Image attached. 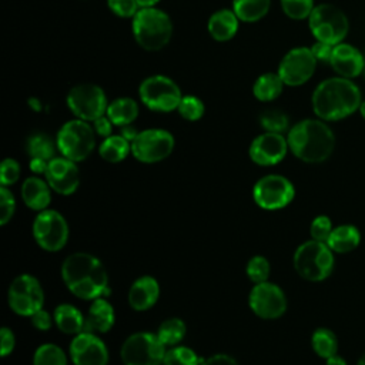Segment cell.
Segmentation results:
<instances>
[{"label": "cell", "mask_w": 365, "mask_h": 365, "mask_svg": "<svg viewBox=\"0 0 365 365\" xmlns=\"http://www.w3.org/2000/svg\"><path fill=\"white\" fill-rule=\"evenodd\" d=\"M311 103L318 118L338 121L359 111L362 93L354 80L336 76L321 81L315 87Z\"/></svg>", "instance_id": "cell-1"}, {"label": "cell", "mask_w": 365, "mask_h": 365, "mask_svg": "<svg viewBox=\"0 0 365 365\" xmlns=\"http://www.w3.org/2000/svg\"><path fill=\"white\" fill-rule=\"evenodd\" d=\"M66 287L81 299H97L108 294V277L103 264L91 254L76 252L61 265Z\"/></svg>", "instance_id": "cell-2"}, {"label": "cell", "mask_w": 365, "mask_h": 365, "mask_svg": "<svg viewBox=\"0 0 365 365\" xmlns=\"http://www.w3.org/2000/svg\"><path fill=\"white\" fill-rule=\"evenodd\" d=\"M287 141L295 157L311 164L328 160L335 148V135L321 118H307L297 123L288 131Z\"/></svg>", "instance_id": "cell-3"}, {"label": "cell", "mask_w": 365, "mask_h": 365, "mask_svg": "<svg viewBox=\"0 0 365 365\" xmlns=\"http://www.w3.org/2000/svg\"><path fill=\"white\" fill-rule=\"evenodd\" d=\"M135 41L148 51L165 47L173 34V23L167 13L155 7H143L133 17Z\"/></svg>", "instance_id": "cell-4"}, {"label": "cell", "mask_w": 365, "mask_h": 365, "mask_svg": "<svg viewBox=\"0 0 365 365\" xmlns=\"http://www.w3.org/2000/svg\"><path fill=\"white\" fill-rule=\"evenodd\" d=\"M308 27L317 41L336 46L345 40L349 31V20L335 4L322 3L315 6L309 14Z\"/></svg>", "instance_id": "cell-5"}, {"label": "cell", "mask_w": 365, "mask_h": 365, "mask_svg": "<svg viewBox=\"0 0 365 365\" xmlns=\"http://www.w3.org/2000/svg\"><path fill=\"white\" fill-rule=\"evenodd\" d=\"M294 267L297 272L308 281L325 279L334 268L332 250L327 242L307 241L301 244L294 254Z\"/></svg>", "instance_id": "cell-6"}, {"label": "cell", "mask_w": 365, "mask_h": 365, "mask_svg": "<svg viewBox=\"0 0 365 365\" xmlns=\"http://www.w3.org/2000/svg\"><path fill=\"white\" fill-rule=\"evenodd\" d=\"M96 144L94 131L84 120H70L60 128L57 134V147L60 153L73 161L86 160Z\"/></svg>", "instance_id": "cell-7"}, {"label": "cell", "mask_w": 365, "mask_h": 365, "mask_svg": "<svg viewBox=\"0 0 365 365\" xmlns=\"http://www.w3.org/2000/svg\"><path fill=\"white\" fill-rule=\"evenodd\" d=\"M165 345L158 335L137 332L130 335L121 346V359L125 365H160L164 361Z\"/></svg>", "instance_id": "cell-8"}, {"label": "cell", "mask_w": 365, "mask_h": 365, "mask_svg": "<svg viewBox=\"0 0 365 365\" xmlns=\"http://www.w3.org/2000/svg\"><path fill=\"white\" fill-rule=\"evenodd\" d=\"M140 98L150 110L154 111H171L178 108L181 103L180 87L165 76L147 77L138 88Z\"/></svg>", "instance_id": "cell-9"}, {"label": "cell", "mask_w": 365, "mask_h": 365, "mask_svg": "<svg viewBox=\"0 0 365 365\" xmlns=\"http://www.w3.org/2000/svg\"><path fill=\"white\" fill-rule=\"evenodd\" d=\"M67 106L71 113L84 121H94L107 111L104 90L97 84L83 83L73 87L67 96Z\"/></svg>", "instance_id": "cell-10"}, {"label": "cell", "mask_w": 365, "mask_h": 365, "mask_svg": "<svg viewBox=\"0 0 365 365\" xmlns=\"http://www.w3.org/2000/svg\"><path fill=\"white\" fill-rule=\"evenodd\" d=\"M43 302L44 292L37 278L23 274L13 279L9 288V305L17 315L31 317L41 309Z\"/></svg>", "instance_id": "cell-11"}, {"label": "cell", "mask_w": 365, "mask_h": 365, "mask_svg": "<svg viewBox=\"0 0 365 365\" xmlns=\"http://www.w3.org/2000/svg\"><path fill=\"white\" fill-rule=\"evenodd\" d=\"M33 235L43 250L58 251L68 240V225L60 212L44 210L33 222Z\"/></svg>", "instance_id": "cell-12"}, {"label": "cell", "mask_w": 365, "mask_h": 365, "mask_svg": "<svg viewBox=\"0 0 365 365\" xmlns=\"http://www.w3.org/2000/svg\"><path fill=\"white\" fill-rule=\"evenodd\" d=\"M174 148V137L161 128L140 131L131 143L133 155L141 163H157L167 158Z\"/></svg>", "instance_id": "cell-13"}, {"label": "cell", "mask_w": 365, "mask_h": 365, "mask_svg": "<svg viewBox=\"0 0 365 365\" xmlns=\"http://www.w3.org/2000/svg\"><path fill=\"white\" fill-rule=\"evenodd\" d=\"M317 63L311 48L295 47L282 57L278 66V74L285 86H302L314 76Z\"/></svg>", "instance_id": "cell-14"}, {"label": "cell", "mask_w": 365, "mask_h": 365, "mask_svg": "<svg viewBox=\"0 0 365 365\" xmlns=\"http://www.w3.org/2000/svg\"><path fill=\"white\" fill-rule=\"evenodd\" d=\"M254 200L264 210H278L294 198V185L282 175L271 174L258 180L254 185Z\"/></svg>", "instance_id": "cell-15"}, {"label": "cell", "mask_w": 365, "mask_h": 365, "mask_svg": "<svg viewBox=\"0 0 365 365\" xmlns=\"http://www.w3.org/2000/svg\"><path fill=\"white\" fill-rule=\"evenodd\" d=\"M250 307L261 318L274 319L287 309V299L282 289L271 282H259L251 289Z\"/></svg>", "instance_id": "cell-16"}, {"label": "cell", "mask_w": 365, "mask_h": 365, "mask_svg": "<svg viewBox=\"0 0 365 365\" xmlns=\"http://www.w3.org/2000/svg\"><path fill=\"white\" fill-rule=\"evenodd\" d=\"M74 365H107L108 352L104 342L93 332H80L70 344Z\"/></svg>", "instance_id": "cell-17"}, {"label": "cell", "mask_w": 365, "mask_h": 365, "mask_svg": "<svg viewBox=\"0 0 365 365\" xmlns=\"http://www.w3.org/2000/svg\"><path fill=\"white\" fill-rule=\"evenodd\" d=\"M288 148V141L282 134L267 131L251 143L250 157L259 165H274L285 157Z\"/></svg>", "instance_id": "cell-18"}, {"label": "cell", "mask_w": 365, "mask_h": 365, "mask_svg": "<svg viewBox=\"0 0 365 365\" xmlns=\"http://www.w3.org/2000/svg\"><path fill=\"white\" fill-rule=\"evenodd\" d=\"M74 163L76 161L66 157H57L48 161V167L46 171L47 184L58 194L68 195L77 190L80 182V174Z\"/></svg>", "instance_id": "cell-19"}, {"label": "cell", "mask_w": 365, "mask_h": 365, "mask_svg": "<svg viewBox=\"0 0 365 365\" xmlns=\"http://www.w3.org/2000/svg\"><path fill=\"white\" fill-rule=\"evenodd\" d=\"M329 66L339 77L354 80L364 74L365 54L358 47L342 41L334 46Z\"/></svg>", "instance_id": "cell-20"}, {"label": "cell", "mask_w": 365, "mask_h": 365, "mask_svg": "<svg viewBox=\"0 0 365 365\" xmlns=\"http://www.w3.org/2000/svg\"><path fill=\"white\" fill-rule=\"evenodd\" d=\"M160 295L158 282L153 277H140L135 279L128 291V302L135 311H145L151 308Z\"/></svg>", "instance_id": "cell-21"}, {"label": "cell", "mask_w": 365, "mask_h": 365, "mask_svg": "<svg viewBox=\"0 0 365 365\" xmlns=\"http://www.w3.org/2000/svg\"><path fill=\"white\" fill-rule=\"evenodd\" d=\"M114 319L113 307L104 298H97L88 308L84 332H107L114 325Z\"/></svg>", "instance_id": "cell-22"}, {"label": "cell", "mask_w": 365, "mask_h": 365, "mask_svg": "<svg viewBox=\"0 0 365 365\" xmlns=\"http://www.w3.org/2000/svg\"><path fill=\"white\" fill-rule=\"evenodd\" d=\"M50 185L38 177H29L21 185V197L26 205L36 211H43L50 204Z\"/></svg>", "instance_id": "cell-23"}, {"label": "cell", "mask_w": 365, "mask_h": 365, "mask_svg": "<svg viewBox=\"0 0 365 365\" xmlns=\"http://www.w3.org/2000/svg\"><path fill=\"white\" fill-rule=\"evenodd\" d=\"M238 17L234 11L222 9L215 11L208 20V31L217 41L232 38L238 30Z\"/></svg>", "instance_id": "cell-24"}, {"label": "cell", "mask_w": 365, "mask_h": 365, "mask_svg": "<svg viewBox=\"0 0 365 365\" xmlns=\"http://www.w3.org/2000/svg\"><path fill=\"white\" fill-rule=\"evenodd\" d=\"M361 234L354 225H339L334 228L327 240V245L335 252H349L359 245Z\"/></svg>", "instance_id": "cell-25"}, {"label": "cell", "mask_w": 365, "mask_h": 365, "mask_svg": "<svg viewBox=\"0 0 365 365\" xmlns=\"http://www.w3.org/2000/svg\"><path fill=\"white\" fill-rule=\"evenodd\" d=\"M106 113L114 125L124 127L131 124L137 118L138 106L130 97H120L108 104Z\"/></svg>", "instance_id": "cell-26"}, {"label": "cell", "mask_w": 365, "mask_h": 365, "mask_svg": "<svg viewBox=\"0 0 365 365\" xmlns=\"http://www.w3.org/2000/svg\"><path fill=\"white\" fill-rule=\"evenodd\" d=\"M54 321L58 329L64 334H80L84 331V321L81 312L68 304H61L54 309Z\"/></svg>", "instance_id": "cell-27"}, {"label": "cell", "mask_w": 365, "mask_h": 365, "mask_svg": "<svg viewBox=\"0 0 365 365\" xmlns=\"http://www.w3.org/2000/svg\"><path fill=\"white\" fill-rule=\"evenodd\" d=\"M269 6L271 0H232V11L245 23L261 20L268 13Z\"/></svg>", "instance_id": "cell-28"}, {"label": "cell", "mask_w": 365, "mask_h": 365, "mask_svg": "<svg viewBox=\"0 0 365 365\" xmlns=\"http://www.w3.org/2000/svg\"><path fill=\"white\" fill-rule=\"evenodd\" d=\"M282 87L284 81L278 73H265L254 83L252 93L259 101H272L282 93Z\"/></svg>", "instance_id": "cell-29"}, {"label": "cell", "mask_w": 365, "mask_h": 365, "mask_svg": "<svg viewBox=\"0 0 365 365\" xmlns=\"http://www.w3.org/2000/svg\"><path fill=\"white\" fill-rule=\"evenodd\" d=\"M131 150V143L120 135H110L100 145V155L108 163H120L123 161L128 151Z\"/></svg>", "instance_id": "cell-30"}, {"label": "cell", "mask_w": 365, "mask_h": 365, "mask_svg": "<svg viewBox=\"0 0 365 365\" xmlns=\"http://www.w3.org/2000/svg\"><path fill=\"white\" fill-rule=\"evenodd\" d=\"M26 150L31 158H41L46 161L54 158V143L46 134L38 133L30 135L26 143Z\"/></svg>", "instance_id": "cell-31"}, {"label": "cell", "mask_w": 365, "mask_h": 365, "mask_svg": "<svg viewBox=\"0 0 365 365\" xmlns=\"http://www.w3.org/2000/svg\"><path fill=\"white\" fill-rule=\"evenodd\" d=\"M312 348L321 358H329L336 354L338 341L332 331L327 328H318L312 334Z\"/></svg>", "instance_id": "cell-32"}, {"label": "cell", "mask_w": 365, "mask_h": 365, "mask_svg": "<svg viewBox=\"0 0 365 365\" xmlns=\"http://www.w3.org/2000/svg\"><path fill=\"white\" fill-rule=\"evenodd\" d=\"M33 365H67V358L60 346L43 344L34 352Z\"/></svg>", "instance_id": "cell-33"}, {"label": "cell", "mask_w": 365, "mask_h": 365, "mask_svg": "<svg viewBox=\"0 0 365 365\" xmlns=\"http://www.w3.org/2000/svg\"><path fill=\"white\" fill-rule=\"evenodd\" d=\"M157 335L164 345H175L185 335V324L180 318H168L161 322Z\"/></svg>", "instance_id": "cell-34"}, {"label": "cell", "mask_w": 365, "mask_h": 365, "mask_svg": "<svg viewBox=\"0 0 365 365\" xmlns=\"http://www.w3.org/2000/svg\"><path fill=\"white\" fill-rule=\"evenodd\" d=\"M198 355L187 346H174L170 351H165L164 365H201Z\"/></svg>", "instance_id": "cell-35"}, {"label": "cell", "mask_w": 365, "mask_h": 365, "mask_svg": "<svg viewBox=\"0 0 365 365\" xmlns=\"http://www.w3.org/2000/svg\"><path fill=\"white\" fill-rule=\"evenodd\" d=\"M282 11L292 20L308 19L315 4L314 0H281Z\"/></svg>", "instance_id": "cell-36"}, {"label": "cell", "mask_w": 365, "mask_h": 365, "mask_svg": "<svg viewBox=\"0 0 365 365\" xmlns=\"http://www.w3.org/2000/svg\"><path fill=\"white\" fill-rule=\"evenodd\" d=\"M261 125L268 131V133H282L288 128V117L285 113L279 110H267L261 114L259 117Z\"/></svg>", "instance_id": "cell-37"}, {"label": "cell", "mask_w": 365, "mask_h": 365, "mask_svg": "<svg viewBox=\"0 0 365 365\" xmlns=\"http://www.w3.org/2000/svg\"><path fill=\"white\" fill-rule=\"evenodd\" d=\"M178 113L181 117H184L188 121L200 120L204 114V104L202 101L195 96H185L181 98V103L178 106Z\"/></svg>", "instance_id": "cell-38"}, {"label": "cell", "mask_w": 365, "mask_h": 365, "mask_svg": "<svg viewBox=\"0 0 365 365\" xmlns=\"http://www.w3.org/2000/svg\"><path fill=\"white\" fill-rule=\"evenodd\" d=\"M247 275L248 278L255 282H265L269 275V262L262 255L252 257L247 264Z\"/></svg>", "instance_id": "cell-39"}, {"label": "cell", "mask_w": 365, "mask_h": 365, "mask_svg": "<svg viewBox=\"0 0 365 365\" xmlns=\"http://www.w3.org/2000/svg\"><path fill=\"white\" fill-rule=\"evenodd\" d=\"M16 208V201L11 191L3 185L0 188V224L4 225L13 217Z\"/></svg>", "instance_id": "cell-40"}, {"label": "cell", "mask_w": 365, "mask_h": 365, "mask_svg": "<svg viewBox=\"0 0 365 365\" xmlns=\"http://www.w3.org/2000/svg\"><path fill=\"white\" fill-rule=\"evenodd\" d=\"M332 222L328 217L325 215H319L317 217L312 224H311V237L315 241H321V242H327L331 231H332Z\"/></svg>", "instance_id": "cell-41"}, {"label": "cell", "mask_w": 365, "mask_h": 365, "mask_svg": "<svg viewBox=\"0 0 365 365\" xmlns=\"http://www.w3.org/2000/svg\"><path fill=\"white\" fill-rule=\"evenodd\" d=\"M107 4L118 17H134L140 7L137 0H107Z\"/></svg>", "instance_id": "cell-42"}, {"label": "cell", "mask_w": 365, "mask_h": 365, "mask_svg": "<svg viewBox=\"0 0 365 365\" xmlns=\"http://www.w3.org/2000/svg\"><path fill=\"white\" fill-rule=\"evenodd\" d=\"M20 175V165L13 158H6L1 163L0 167V181L1 185H10L14 184L19 180Z\"/></svg>", "instance_id": "cell-43"}, {"label": "cell", "mask_w": 365, "mask_h": 365, "mask_svg": "<svg viewBox=\"0 0 365 365\" xmlns=\"http://www.w3.org/2000/svg\"><path fill=\"white\" fill-rule=\"evenodd\" d=\"M312 54L315 56L317 61H321V63H328L329 64V60H331V56H332V50H334V46L331 44H327V43H322V41H315L312 44V47H309Z\"/></svg>", "instance_id": "cell-44"}, {"label": "cell", "mask_w": 365, "mask_h": 365, "mask_svg": "<svg viewBox=\"0 0 365 365\" xmlns=\"http://www.w3.org/2000/svg\"><path fill=\"white\" fill-rule=\"evenodd\" d=\"M0 342H1V355L7 356L13 349H14V334L11 332V329L3 327L0 329Z\"/></svg>", "instance_id": "cell-45"}, {"label": "cell", "mask_w": 365, "mask_h": 365, "mask_svg": "<svg viewBox=\"0 0 365 365\" xmlns=\"http://www.w3.org/2000/svg\"><path fill=\"white\" fill-rule=\"evenodd\" d=\"M30 318H31L33 327L40 329V331H46V329H48L51 327V318H50L48 312L44 311V309H38Z\"/></svg>", "instance_id": "cell-46"}, {"label": "cell", "mask_w": 365, "mask_h": 365, "mask_svg": "<svg viewBox=\"0 0 365 365\" xmlns=\"http://www.w3.org/2000/svg\"><path fill=\"white\" fill-rule=\"evenodd\" d=\"M111 127H113V123L108 117L101 115L97 120H94V130L101 137H110L111 135Z\"/></svg>", "instance_id": "cell-47"}, {"label": "cell", "mask_w": 365, "mask_h": 365, "mask_svg": "<svg viewBox=\"0 0 365 365\" xmlns=\"http://www.w3.org/2000/svg\"><path fill=\"white\" fill-rule=\"evenodd\" d=\"M201 365H238V362L225 354H218V355H212L208 359L202 361Z\"/></svg>", "instance_id": "cell-48"}, {"label": "cell", "mask_w": 365, "mask_h": 365, "mask_svg": "<svg viewBox=\"0 0 365 365\" xmlns=\"http://www.w3.org/2000/svg\"><path fill=\"white\" fill-rule=\"evenodd\" d=\"M48 167V161L41 158H31L30 160V170L36 174H46Z\"/></svg>", "instance_id": "cell-49"}, {"label": "cell", "mask_w": 365, "mask_h": 365, "mask_svg": "<svg viewBox=\"0 0 365 365\" xmlns=\"http://www.w3.org/2000/svg\"><path fill=\"white\" fill-rule=\"evenodd\" d=\"M137 134H138V131H137L131 124L121 127V135H123L125 140H128L130 143L134 141V138L137 137Z\"/></svg>", "instance_id": "cell-50"}, {"label": "cell", "mask_w": 365, "mask_h": 365, "mask_svg": "<svg viewBox=\"0 0 365 365\" xmlns=\"http://www.w3.org/2000/svg\"><path fill=\"white\" fill-rule=\"evenodd\" d=\"M327 365H346V362H345V359L342 356H338L335 354V355L327 358Z\"/></svg>", "instance_id": "cell-51"}, {"label": "cell", "mask_w": 365, "mask_h": 365, "mask_svg": "<svg viewBox=\"0 0 365 365\" xmlns=\"http://www.w3.org/2000/svg\"><path fill=\"white\" fill-rule=\"evenodd\" d=\"M160 0H137L138 6L143 9V7H154Z\"/></svg>", "instance_id": "cell-52"}, {"label": "cell", "mask_w": 365, "mask_h": 365, "mask_svg": "<svg viewBox=\"0 0 365 365\" xmlns=\"http://www.w3.org/2000/svg\"><path fill=\"white\" fill-rule=\"evenodd\" d=\"M30 106L36 110V111H38L41 107H40V104H38V100H36V98H30Z\"/></svg>", "instance_id": "cell-53"}, {"label": "cell", "mask_w": 365, "mask_h": 365, "mask_svg": "<svg viewBox=\"0 0 365 365\" xmlns=\"http://www.w3.org/2000/svg\"><path fill=\"white\" fill-rule=\"evenodd\" d=\"M359 114H361V117L365 120V100H362V103H361V107H359Z\"/></svg>", "instance_id": "cell-54"}, {"label": "cell", "mask_w": 365, "mask_h": 365, "mask_svg": "<svg viewBox=\"0 0 365 365\" xmlns=\"http://www.w3.org/2000/svg\"><path fill=\"white\" fill-rule=\"evenodd\" d=\"M358 365H365V355L359 359V362H358Z\"/></svg>", "instance_id": "cell-55"}, {"label": "cell", "mask_w": 365, "mask_h": 365, "mask_svg": "<svg viewBox=\"0 0 365 365\" xmlns=\"http://www.w3.org/2000/svg\"><path fill=\"white\" fill-rule=\"evenodd\" d=\"M364 77H365V67H364Z\"/></svg>", "instance_id": "cell-56"}]
</instances>
